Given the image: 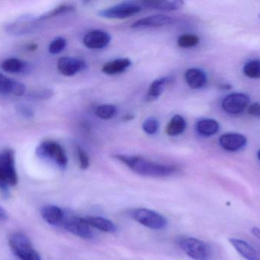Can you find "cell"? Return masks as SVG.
Returning <instances> with one entry per match:
<instances>
[{"instance_id": "1", "label": "cell", "mask_w": 260, "mask_h": 260, "mask_svg": "<svg viewBox=\"0 0 260 260\" xmlns=\"http://www.w3.org/2000/svg\"><path fill=\"white\" fill-rule=\"evenodd\" d=\"M114 157L126 164L133 172L142 177L162 178L170 177L177 172V168L174 166L156 163L139 156L117 154Z\"/></svg>"}, {"instance_id": "2", "label": "cell", "mask_w": 260, "mask_h": 260, "mask_svg": "<svg viewBox=\"0 0 260 260\" xmlns=\"http://www.w3.org/2000/svg\"><path fill=\"white\" fill-rule=\"evenodd\" d=\"M18 184V174L15 168V153L7 149L0 152V191L8 195L9 188Z\"/></svg>"}, {"instance_id": "3", "label": "cell", "mask_w": 260, "mask_h": 260, "mask_svg": "<svg viewBox=\"0 0 260 260\" xmlns=\"http://www.w3.org/2000/svg\"><path fill=\"white\" fill-rule=\"evenodd\" d=\"M36 154L40 158L49 160L61 169H65L68 164V159L63 148L53 140L42 142L37 148Z\"/></svg>"}, {"instance_id": "4", "label": "cell", "mask_w": 260, "mask_h": 260, "mask_svg": "<svg viewBox=\"0 0 260 260\" xmlns=\"http://www.w3.org/2000/svg\"><path fill=\"white\" fill-rule=\"evenodd\" d=\"M9 244L14 254L20 260H41L30 239L24 234L15 233L11 235Z\"/></svg>"}, {"instance_id": "5", "label": "cell", "mask_w": 260, "mask_h": 260, "mask_svg": "<svg viewBox=\"0 0 260 260\" xmlns=\"http://www.w3.org/2000/svg\"><path fill=\"white\" fill-rule=\"evenodd\" d=\"M178 244L180 249L194 260H209L210 258L209 246L197 238L183 237L179 239Z\"/></svg>"}, {"instance_id": "6", "label": "cell", "mask_w": 260, "mask_h": 260, "mask_svg": "<svg viewBox=\"0 0 260 260\" xmlns=\"http://www.w3.org/2000/svg\"><path fill=\"white\" fill-rule=\"evenodd\" d=\"M131 216L135 221L151 230H162L168 225V221L163 215L151 209H136L132 212Z\"/></svg>"}, {"instance_id": "7", "label": "cell", "mask_w": 260, "mask_h": 260, "mask_svg": "<svg viewBox=\"0 0 260 260\" xmlns=\"http://www.w3.org/2000/svg\"><path fill=\"white\" fill-rule=\"evenodd\" d=\"M142 6L136 2H126L99 12V15L107 18H126L141 12Z\"/></svg>"}, {"instance_id": "8", "label": "cell", "mask_w": 260, "mask_h": 260, "mask_svg": "<svg viewBox=\"0 0 260 260\" xmlns=\"http://www.w3.org/2000/svg\"><path fill=\"white\" fill-rule=\"evenodd\" d=\"M61 226L67 232L82 239L91 240L94 238L91 227L85 218L79 216L65 217Z\"/></svg>"}, {"instance_id": "9", "label": "cell", "mask_w": 260, "mask_h": 260, "mask_svg": "<svg viewBox=\"0 0 260 260\" xmlns=\"http://www.w3.org/2000/svg\"><path fill=\"white\" fill-rule=\"evenodd\" d=\"M250 103V97L244 93H232L226 96L222 101L223 109L229 114L243 112Z\"/></svg>"}, {"instance_id": "10", "label": "cell", "mask_w": 260, "mask_h": 260, "mask_svg": "<svg viewBox=\"0 0 260 260\" xmlns=\"http://www.w3.org/2000/svg\"><path fill=\"white\" fill-rule=\"evenodd\" d=\"M57 68L61 74L72 76L86 68V64L78 58L64 56L58 61Z\"/></svg>"}, {"instance_id": "11", "label": "cell", "mask_w": 260, "mask_h": 260, "mask_svg": "<svg viewBox=\"0 0 260 260\" xmlns=\"http://www.w3.org/2000/svg\"><path fill=\"white\" fill-rule=\"evenodd\" d=\"M111 37L108 32L102 30H94L88 32L84 37V44L88 48L102 49L111 42Z\"/></svg>"}, {"instance_id": "12", "label": "cell", "mask_w": 260, "mask_h": 260, "mask_svg": "<svg viewBox=\"0 0 260 260\" xmlns=\"http://www.w3.org/2000/svg\"><path fill=\"white\" fill-rule=\"evenodd\" d=\"M25 93L24 84L8 78L0 73V94L21 96Z\"/></svg>"}, {"instance_id": "13", "label": "cell", "mask_w": 260, "mask_h": 260, "mask_svg": "<svg viewBox=\"0 0 260 260\" xmlns=\"http://www.w3.org/2000/svg\"><path fill=\"white\" fill-rule=\"evenodd\" d=\"M219 143L226 151H238L247 145V138L241 134L229 133L221 136Z\"/></svg>"}, {"instance_id": "14", "label": "cell", "mask_w": 260, "mask_h": 260, "mask_svg": "<svg viewBox=\"0 0 260 260\" xmlns=\"http://www.w3.org/2000/svg\"><path fill=\"white\" fill-rule=\"evenodd\" d=\"M41 216L43 219L53 226L61 225L64 218L65 213L60 208L56 206H46L41 209Z\"/></svg>"}, {"instance_id": "15", "label": "cell", "mask_w": 260, "mask_h": 260, "mask_svg": "<svg viewBox=\"0 0 260 260\" xmlns=\"http://www.w3.org/2000/svg\"><path fill=\"white\" fill-rule=\"evenodd\" d=\"M174 21L171 17L165 15H155L138 20L132 24V27H157L171 24Z\"/></svg>"}, {"instance_id": "16", "label": "cell", "mask_w": 260, "mask_h": 260, "mask_svg": "<svg viewBox=\"0 0 260 260\" xmlns=\"http://www.w3.org/2000/svg\"><path fill=\"white\" fill-rule=\"evenodd\" d=\"M139 3L145 7L165 11L177 10L183 6L181 0H144Z\"/></svg>"}, {"instance_id": "17", "label": "cell", "mask_w": 260, "mask_h": 260, "mask_svg": "<svg viewBox=\"0 0 260 260\" xmlns=\"http://www.w3.org/2000/svg\"><path fill=\"white\" fill-rule=\"evenodd\" d=\"M231 244L234 248L239 253L241 256L247 260H260L256 250L250 244L244 240L239 238H231L229 239Z\"/></svg>"}, {"instance_id": "18", "label": "cell", "mask_w": 260, "mask_h": 260, "mask_svg": "<svg viewBox=\"0 0 260 260\" xmlns=\"http://www.w3.org/2000/svg\"><path fill=\"white\" fill-rule=\"evenodd\" d=\"M185 79L189 87L195 90L203 88L207 84L206 73L198 68H190L185 73Z\"/></svg>"}, {"instance_id": "19", "label": "cell", "mask_w": 260, "mask_h": 260, "mask_svg": "<svg viewBox=\"0 0 260 260\" xmlns=\"http://www.w3.org/2000/svg\"><path fill=\"white\" fill-rule=\"evenodd\" d=\"M132 66V61L128 58H120L107 63L102 67V72L107 75H117L123 73Z\"/></svg>"}, {"instance_id": "20", "label": "cell", "mask_w": 260, "mask_h": 260, "mask_svg": "<svg viewBox=\"0 0 260 260\" xmlns=\"http://www.w3.org/2000/svg\"><path fill=\"white\" fill-rule=\"evenodd\" d=\"M85 220L91 227L105 233L113 234L117 232V227L114 223L103 217L88 216L85 218Z\"/></svg>"}, {"instance_id": "21", "label": "cell", "mask_w": 260, "mask_h": 260, "mask_svg": "<svg viewBox=\"0 0 260 260\" xmlns=\"http://www.w3.org/2000/svg\"><path fill=\"white\" fill-rule=\"evenodd\" d=\"M187 127V123L183 116L176 114L171 119L166 128V133L171 137L183 134Z\"/></svg>"}, {"instance_id": "22", "label": "cell", "mask_w": 260, "mask_h": 260, "mask_svg": "<svg viewBox=\"0 0 260 260\" xmlns=\"http://www.w3.org/2000/svg\"><path fill=\"white\" fill-rule=\"evenodd\" d=\"M0 66L4 71L12 73H24L28 69L27 63L17 58L5 60Z\"/></svg>"}, {"instance_id": "23", "label": "cell", "mask_w": 260, "mask_h": 260, "mask_svg": "<svg viewBox=\"0 0 260 260\" xmlns=\"http://www.w3.org/2000/svg\"><path fill=\"white\" fill-rule=\"evenodd\" d=\"M197 130L201 135L210 137L218 132L219 124L213 119H203L197 123Z\"/></svg>"}, {"instance_id": "24", "label": "cell", "mask_w": 260, "mask_h": 260, "mask_svg": "<svg viewBox=\"0 0 260 260\" xmlns=\"http://www.w3.org/2000/svg\"><path fill=\"white\" fill-rule=\"evenodd\" d=\"M168 82H169V79L168 77H161L154 80L148 89L147 100L148 102H153L158 99Z\"/></svg>"}, {"instance_id": "25", "label": "cell", "mask_w": 260, "mask_h": 260, "mask_svg": "<svg viewBox=\"0 0 260 260\" xmlns=\"http://www.w3.org/2000/svg\"><path fill=\"white\" fill-rule=\"evenodd\" d=\"M200 43V38L192 34H183L179 37L177 44L183 48H190L195 47Z\"/></svg>"}, {"instance_id": "26", "label": "cell", "mask_w": 260, "mask_h": 260, "mask_svg": "<svg viewBox=\"0 0 260 260\" xmlns=\"http://www.w3.org/2000/svg\"><path fill=\"white\" fill-rule=\"evenodd\" d=\"M244 73L248 77L260 79L259 60H253V61H248L244 65Z\"/></svg>"}, {"instance_id": "27", "label": "cell", "mask_w": 260, "mask_h": 260, "mask_svg": "<svg viewBox=\"0 0 260 260\" xmlns=\"http://www.w3.org/2000/svg\"><path fill=\"white\" fill-rule=\"evenodd\" d=\"M95 113L100 119L108 120L116 115L117 108L113 105H102L98 107Z\"/></svg>"}, {"instance_id": "28", "label": "cell", "mask_w": 260, "mask_h": 260, "mask_svg": "<svg viewBox=\"0 0 260 260\" xmlns=\"http://www.w3.org/2000/svg\"><path fill=\"white\" fill-rule=\"evenodd\" d=\"M73 10H74V7L73 6H70V5H62V6H58L53 10L41 15V17L38 18V21L49 19V18H53V17L57 16V15H61V14L71 12V11Z\"/></svg>"}, {"instance_id": "29", "label": "cell", "mask_w": 260, "mask_h": 260, "mask_svg": "<svg viewBox=\"0 0 260 260\" xmlns=\"http://www.w3.org/2000/svg\"><path fill=\"white\" fill-rule=\"evenodd\" d=\"M158 121L154 118L147 119L142 124V129L146 134H150V135L156 134L157 131H158Z\"/></svg>"}, {"instance_id": "30", "label": "cell", "mask_w": 260, "mask_h": 260, "mask_svg": "<svg viewBox=\"0 0 260 260\" xmlns=\"http://www.w3.org/2000/svg\"><path fill=\"white\" fill-rule=\"evenodd\" d=\"M66 46H67V41L65 38L59 37L50 43L49 46V52L52 54H57L65 49Z\"/></svg>"}, {"instance_id": "31", "label": "cell", "mask_w": 260, "mask_h": 260, "mask_svg": "<svg viewBox=\"0 0 260 260\" xmlns=\"http://www.w3.org/2000/svg\"><path fill=\"white\" fill-rule=\"evenodd\" d=\"M78 158H79V167L81 169H88L89 167L90 160L88 154L82 148H78L77 150Z\"/></svg>"}, {"instance_id": "32", "label": "cell", "mask_w": 260, "mask_h": 260, "mask_svg": "<svg viewBox=\"0 0 260 260\" xmlns=\"http://www.w3.org/2000/svg\"><path fill=\"white\" fill-rule=\"evenodd\" d=\"M52 95H53V93H52V92L50 91V90H44V91L34 93L33 94H32V96H33L34 98H36V99H47L51 97Z\"/></svg>"}, {"instance_id": "33", "label": "cell", "mask_w": 260, "mask_h": 260, "mask_svg": "<svg viewBox=\"0 0 260 260\" xmlns=\"http://www.w3.org/2000/svg\"><path fill=\"white\" fill-rule=\"evenodd\" d=\"M249 114L254 116H260V104L253 103L248 108Z\"/></svg>"}, {"instance_id": "34", "label": "cell", "mask_w": 260, "mask_h": 260, "mask_svg": "<svg viewBox=\"0 0 260 260\" xmlns=\"http://www.w3.org/2000/svg\"><path fill=\"white\" fill-rule=\"evenodd\" d=\"M18 111L22 115H24V117L28 118V119L34 116L32 110L30 108H27V106H23L22 105V106L18 107Z\"/></svg>"}, {"instance_id": "35", "label": "cell", "mask_w": 260, "mask_h": 260, "mask_svg": "<svg viewBox=\"0 0 260 260\" xmlns=\"http://www.w3.org/2000/svg\"><path fill=\"white\" fill-rule=\"evenodd\" d=\"M251 232L252 234L260 241V229L258 228V227H253V228L252 229Z\"/></svg>"}, {"instance_id": "36", "label": "cell", "mask_w": 260, "mask_h": 260, "mask_svg": "<svg viewBox=\"0 0 260 260\" xmlns=\"http://www.w3.org/2000/svg\"><path fill=\"white\" fill-rule=\"evenodd\" d=\"M221 88L224 89V90H230L232 88V85H221Z\"/></svg>"}, {"instance_id": "37", "label": "cell", "mask_w": 260, "mask_h": 260, "mask_svg": "<svg viewBox=\"0 0 260 260\" xmlns=\"http://www.w3.org/2000/svg\"><path fill=\"white\" fill-rule=\"evenodd\" d=\"M133 119V116L132 115H126L124 118H123V120L125 121H129L131 120V119Z\"/></svg>"}, {"instance_id": "38", "label": "cell", "mask_w": 260, "mask_h": 260, "mask_svg": "<svg viewBox=\"0 0 260 260\" xmlns=\"http://www.w3.org/2000/svg\"><path fill=\"white\" fill-rule=\"evenodd\" d=\"M258 158H259V160L260 161V151L258 152Z\"/></svg>"}, {"instance_id": "39", "label": "cell", "mask_w": 260, "mask_h": 260, "mask_svg": "<svg viewBox=\"0 0 260 260\" xmlns=\"http://www.w3.org/2000/svg\"><path fill=\"white\" fill-rule=\"evenodd\" d=\"M259 16H260V15H259Z\"/></svg>"}]
</instances>
